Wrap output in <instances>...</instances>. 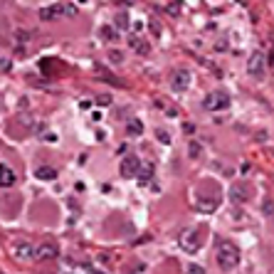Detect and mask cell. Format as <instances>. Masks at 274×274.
Here are the masks:
<instances>
[{"label":"cell","instance_id":"cell-3","mask_svg":"<svg viewBox=\"0 0 274 274\" xmlns=\"http://www.w3.org/2000/svg\"><path fill=\"white\" fill-rule=\"evenodd\" d=\"M10 252H13L15 260H20V262L35 260V245H32L30 240H17V242H13Z\"/></svg>","mask_w":274,"mask_h":274},{"label":"cell","instance_id":"cell-7","mask_svg":"<svg viewBox=\"0 0 274 274\" xmlns=\"http://www.w3.org/2000/svg\"><path fill=\"white\" fill-rule=\"evenodd\" d=\"M138 171V158L136 156H126L121 161V176L123 178H134Z\"/></svg>","mask_w":274,"mask_h":274},{"label":"cell","instance_id":"cell-5","mask_svg":"<svg viewBox=\"0 0 274 274\" xmlns=\"http://www.w3.org/2000/svg\"><path fill=\"white\" fill-rule=\"evenodd\" d=\"M55 257H57V245H52V242L35 245V260H55Z\"/></svg>","mask_w":274,"mask_h":274},{"label":"cell","instance_id":"cell-13","mask_svg":"<svg viewBox=\"0 0 274 274\" xmlns=\"http://www.w3.org/2000/svg\"><path fill=\"white\" fill-rule=\"evenodd\" d=\"M141 131H143V129H141V123H138L136 119L129 123V134H141Z\"/></svg>","mask_w":274,"mask_h":274},{"label":"cell","instance_id":"cell-12","mask_svg":"<svg viewBox=\"0 0 274 274\" xmlns=\"http://www.w3.org/2000/svg\"><path fill=\"white\" fill-rule=\"evenodd\" d=\"M185 274H205L200 264H185Z\"/></svg>","mask_w":274,"mask_h":274},{"label":"cell","instance_id":"cell-8","mask_svg":"<svg viewBox=\"0 0 274 274\" xmlns=\"http://www.w3.org/2000/svg\"><path fill=\"white\" fill-rule=\"evenodd\" d=\"M15 171L10 168V165L0 163V188H13L15 185Z\"/></svg>","mask_w":274,"mask_h":274},{"label":"cell","instance_id":"cell-11","mask_svg":"<svg viewBox=\"0 0 274 274\" xmlns=\"http://www.w3.org/2000/svg\"><path fill=\"white\" fill-rule=\"evenodd\" d=\"M35 176L40 180H55L57 178V171L55 168H50V165H40L37 171H35Z\"/></svg>","mask_w":274,"mask_h":274},{"label":"cell","instance_id":"cell-1","mask_svg":"<svg viewBox=\"0 0 274 274\" xmlns=\"http://www.w3.org/2000/svg\"><path fill=\"white\" fill-rule=\"evenodd\" d=\"M215 260H218L220 269H225V272H233L235 267L240 264V249L235 242H222L218 247V255H215Z\"/></svg>","mask_w":274,"mask_h":274},{"label":"cell","instance_id":"cell-10","mask_svg":"<svg viewBox=\"0 0 274 274\" xmlns=\"http://www.w3.org/2000/svg\"><path fill=\"white\" fill-rule=\"evenodd\" d=\"M198 237V230H188V233L183 235V240H180V247L185 249V252H195L198 249V242H193Z\"/></svg>","mask_w":274,"mask_h":274},{"label":"cell","instance_id":"cell-6","mask_svg":"<svg viewBox=\"0 0 274 274\" xmlns=\"http://www.w3.org/2000/svg\"><path fill=\"white\" fill-rule=\"evenodd\" d=\"M247 72L252 77H262V72H264V57H262V52H252L249 62H247Z\"/></svg>","mask_w":274,"mask_h":274},{"label":"cell","instance_id":"cell-2","mask_svg":"<svg viewBox=\"0 0 274 274\" xmlns=\"http://www.w3.org/2000/svg\"><path fill=\"white\" fill-rule=\"evenodd\" d=\"M77 15V8L72 3H55L50 8H42L40 10V20L45 23H52V20H59V17H74Z\"/></svg>","mask_w":274,"mask_h":274},{"label":"cell","instance_id":"cell-4","mask_svg":"<svg viewBox=\"0 0 274 274\" xmlns=\"http://www.w3.org/2000/svg\"><path fill=\"white\" fill-rule=\"evenodd\" d=\"M203 107L207 111H222L230 107V96L225 94V92H210L205 96V101H203Z\"/></svg>","mask_w":274,"mask_h":274},{"label":"cell","instance_id":"cell-9","mask_svg":"<svg viewBox=\"0 0 274 274\" xmlns=\"http://www.w3.org/2000/svg\"><path fill=\"white\" fill-rule=\"evenodd\" d=\"M188 84H191V72H176V77H173V89L176 92H183V89H188Z\"/></svg>","mask_w":274,"mask_h":274}]
</instances>
